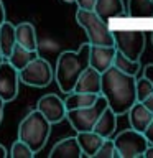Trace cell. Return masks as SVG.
<instances>
[{
    "instance_id": "6da1fadb",
    "label": "cell",
    "mask_w": 153,
    "mask_h": 158,
    "mask_svg": "<svg viewBox=\"0 0 153 158\" xmlns=\"http://www.w3.org/2000/svg\"><path fill=\"white\" fill-rule=\"evenodd\" d=\"M135 76L118 71L115 66L101 73V94L105 97L107 106L117 115H123L137 102Z\"/></svg>"
},
{
    "instance_id": "7a4b0ae2",
    "label": "cell",
    "mask_w": 153,
    "mask_h": 158,
    "mask_svg": "<svg viewBox=\"0 0 153 158\" xmlns=\"http://www.w3.org/2000/svg\"><path fill=\"white\" fill-rule=\"evenodd\" d=\"M89 43H82L76 51H63L56 61V69H53V79H56L61 92L68 94L74 89L79 74L89 66Z\"/></svg>"
},
{
    "instance_id": "3957f363",
    "label": "cell",
    "mask_w": 153,
    "mask_h": 158,
    "mask_svg": "<svg viewBox=\"0 0 153 158\" xmlns=\"http://www.w3.org/2000/svg\"><path fill=\"white\" fill-rule=\"evenodd\" d=\"M49 133H51V123L36 109L30 112L18 125V140L27 143L35 155L46 145Z\"/></svg>"
},
{
    "instance_id": "277c9868",
    "label": "cell",
    "mask_w": 153,
    "mask_h": 158,
    "mask_svg": "<svg viewBox=\"0 0 153 158\" xmlns=\"http://www.w3.org/2000/svg\"><path fill=\"white\" fill-rule=\"evenodd\" d=\"M76 22L86 31L89 44H105V46H112L114 44L112 30H109L107 23L94 10L77 7Z\"/></svg>"
},
{
    "instance_id": "5b68a950",
    "label": "cell",
    "mask_w": 153,
    "mask_h": 158,
    "mask_svg": "<svg viewBox=\"0 0 153 158\" xmlns=\"http://www.w3.org/2000/svg\"><path fill=\"white\" fill-rule=\"evenodd\" d=\"M107 107V101L102 94H99V97L96 99V102L91 104L87 107L81 109H72V110H66V120L71 123V127L76 132H86L92 130L96 125L99 115L102 114V110Z\"/></svg>"
},
{
    "instance_id": "8992f818",
    "label": "cell",
    "mask_w": 153,
    "mask_h": 158,
    "mask_svg": "<svg viewBox=\"0 0 153 158\" xmlns=\"http://www.w3.org/2000/svg\"><path fill=\"white\" fill-rule=\"evenodd\" d=\"M114 46L123 56L138 61L142 58L147 46V35L140 30H122V31H112Z\"/></svg>"
},
{
    "instance_id": "52a82bcc",
    "label": "cell",
    "mask_w": 153,
    "mask_h": 158,
    "mask_svg": "<svg viewBox=\"0 0 153 158\" xmlns=\"http://www.w3.org/2000/svg\"><path fill=\"white\" fill-rule=\"evenodd\" d=\"M53 66L41 56L31 59L27 66L18 71V79L25 82L27 86L33 87H46L53 81Z\"/></svg>"
},
{
    "instance_id": "ba28073f",
    "label": "cell",
    "mask_w": 153,
    "mask_h": 158,
    "mask_svg": "<svg viewBox=\"0 0 153 158\" xmlns=\"http://www.w3.org/2000/svg\"><path fill=\"white\" fill-rule=\"evenodd\" d=\"M114 145L118 153V158H140L148 147V142L142 132L127 128L114 138Z\"/></svg>"
},
{
    "instance_id": "9c48e42d",
    "label": "cell",
    "mask_w": 153,
    "mask_h": 158,
    "mask_svg": "<svg viewBox=\"0 0 153 158\" xmlns=\"http://www.w3.org/2000/svg\"><path fill=\"white\" fill-rule=\"evenodd\" d=\"M36 110H39L46 117V120L51 123H59L66 117V107H64V101L56 94H44L39 97L36 104Z\"/></svg>"
},
{
    "instance_id": "30bf717a",
    "label": "cell",
    "mask_w": 153,
    "mask_h": 158,
    "mask_svg": "<svg viewBox=\"0 0 153 158\" xmlns=\"http://www.w3.org/2000/svg\"><path fill=\"white\" fill-rule=\"evenodd\" d=\"M18 71L7 59L0 64V99L7 104L13 101L18 94Z\"/></svg>"
},
{
    "instance_id": "8fae6325",
    "label": "cell",
    "mask_w": 153,
    "mask_h": 158,
    "mask_svg": "<svg viewBox=\"0 0 153 158\" xmlns=\"http://www.w3.org/2000/svg\"><path fill=\"white\" fill-rule=\"evenodd\" d=\"M115 46H105V44H91L89 48V66L96 71L104 73L107 68L112 66L114 56H115Z\"/></svg>"
},
{
    "instance_id": "7c38bea8",
    "label": "cell",
    "mask_w": 153,
    "mask_h": 158,
    "mask_svg": "<svg viewBox=\"0 0 153 158\" xmlns=\"http://www.w3.org/2000/svg\"><path fill=\"white\" fill-rule=\"evenodd\" d=\"M72 91L76 92H91V94H101V73L96 71L92 66H87L79 74Z\"/></svg>"
},
{
    "instance_id": "4fadbf2b",
    "label": "cell",
    "mask_w": 153,
    "mask_h": 158,
    "mask_svg": "<svg viewBox=\"0 0 153 158\" xmlns=\"http://www.w3.org/2000/svg\"><path fill=\"white\" fill-rule=\"evenodd\" d=\"M92 10L105 23H109V20H112V18H118V17L127 15L123 0H96Z\"/></svg>"
},
{
    "instance_id": "5bb4252c",
    "label": "cell",
    "mask_w": 153,
    "mask_h": 158,
    "mask_svg": "<svg viewBox=\"0 0 153 158\" xmlns=\"http://www.w3.org/2000/svg\"><path fill=\"white\" fill-rule=\"evenodd\" d=\"M51 158H79L82 156V152L79 148L76 137H66L63 140L56 142L49 152Z\"/></svg>"
},
{
    "instance_id": "9a60e30c",
    "label": "cell",
    "mask_w": 153,
    "mask_h": 158,
    "mask_svg": "<svg viewBox=\"0 0 153 158\" xmlns=\"http://www.w3.org/2000/svg\"><path fill=\"white\" fill-rule=\"evenodd\" d=\"M127 114H128V122H130L132 128L133 130L142 132V133H143V130L148 127V123H150L151 118H153V112H150L142 102H138V101L128 109Z\"/></svg>"
},
{
    "instance_id": "2e32d148",
    "label": "cell",
    "mask_w": 153,
    "mask_h": 158,
    "mask_svg": "<svg viewBox=\"0 0 153 158\" xmlns=\"http://www.w3.org/2000/svg\"><path fill=\"white\" fill-rule=\"evenodd\" d=\"M117 117H118L117 114L107 106L102 110L101 115H99V118H97V122H96V125H94L92 130L96 133H99L102 138H110L117 130Z\"/></svg>"
},
{
    "instance_id": "e0dca14e",
    "label": "cell",
    "mask_w": 153,
    "mask_h": 158,
    "mask_svg": "<svg viewBox=\"0 0 153 158\" xmlns=\"http://www.w3.org/2000/svg\"><path fill=\"white\" fill-rule=\"evenodd\" d=\"M15 43L27 49H38L36 30L30 22H22L15 27Z\"/></svg>"
},
{
    "instance_id": "ac0fdd59",
    "label": "cell",
    "mask_w": 153,
    "mask_h": 158,
    "mask_svg": "<svg viewBox=\"0 0 153 158\" xmlns=\"http://www.w3.org/2000/svg\"><path fill=\"white\" fill-rule=\"evenodd\" d=\"M76 140L79 143V148H81L84 156H94L104 138L94 130H86V132H77Z\"/></svg>"
},
{
    "instance_id": "d6986e66",
    "label": "cell",
    "mask_w": 153,
    "mask_h": 158,
    "mask_svg": "<svg viewBox=\"0 0 153 158\" xmlns=\"http://www.w3.org/2000/svg\"><path fill=\"white\" fill-rule=\"evenodd\" d=\"M36 56H39L38 49H27V48H23L22 44L15 43L12 51H10V54H8V58H7V61L12 64L17 71H20V69L25 68L31 59H35Z\"/></svg>"
},
{
    "instance_id": "ffe728a7",
    "label": "cell",
    "mask_w": 153,
    "mask_h": 158,
    "mask_svg": "<svg viewBox=\"0 0 153 158\" xmlns=\"http://www.w3.org/2000/svg\"><path fill=\"white\" fill-rule=\"evenodd\" d=\"M97 97H99V94L71 91V92H68L66 99H64V107H66V110H72V109H81V107H87V106H91V104L96 102V99H97Z\"/></svg>"
},
{
    "instance_id": "44dd1931",
    "label": "cell",
    "mask_w": 153,
    "mask_h": 158,
    "mask_svg": "<svg viewBox=\"0 0 153 158\" xmlns=\"http://www.w3.org/2000/svg\"><path fill=\"white\" fill-rule=\"evenodd\" d=\"M15 44V25L5 22L0 25V54L7 59Z\"/></svg>"
},
{
    "instance_id": "7402d4cb",
    "label": "cell",
    "mask_w": 153,
    "mask_h": 158,
    "mask_svg": "<svg viewBox=\"0 0 153 158\" xmlns=\"http://www.w3.org/2000/svg\"><path fill=\"white\" fill-rule=\"evenodd\" d=\"M127 15H130L133 18H151L153 0H128Z\"/></svg>"
},
{
    "instance_id": "603a6c76",
    "label": "cell",
    "mask_w": 153,
    "mask_h": 158,
    "mask_svg": "<svg viewBox=\"0 0 153 158\" xmlns=\"http://www.w3.org/2000/svg\"><path fill=\"white\" fill-rule=\"evenodd\" d=\"M112 66H115L118 71L125 73V74H130V76H137L140 73V59L138 61H133V59L123 56L122 53L115 51V56H114V61H112Z\"/></svg>"
},
{
    "instance_id": "cb8c5ba5",
    "label": "cell",
    "mask_w": 153,
    "mask_h": 158,
    "mask_svg": "<svg viewBox=\"0 0 153 158\" xmlns=\"http://www.w3.org/2000/svg\"><path fill=\"white\" fill-rule=\"evenodd\" d=\"M96 158H118V153L115 150V145H114V138H104L99 150L96 152Z\"/></svg>"
},
{
    "instance_id": "d4e9b609",
    "label": "cell",
    "mask_w": 153,
    "mask_h": 158,
    "mask_svg": "<svg viewBox=\"0 0 153 158\" xmlns=\"http://www.w3.org/2000/svg\"><path fill=\"white\" fill-rule=\"evenodd\" d=\"M151 92H153V86L145 76L140 77V79H135V96H137L138 102H142L143 99H147Z\"/></svg>"
},
{
    "instance_id": "484cf974",
    "label": "cell",
    "mask_w": 153,
    "mask_h": 158,
    "mask_svg": "<svg viewBox=\"0 0 153 158\" xmlns=\"http://www.w3.org/2000/svg\"><path fill=\"white\" fill-rule=\"evenodd\" d=\"M8 155L12 158H31V156H35V153H33V150L25 142L17 140V142H13V145H12V148H10Z\"/></svg>"
},
{
    "instance_id": "4316f807",
    "label": "cell",
    "mask_w": 153,
    "mask_h": 158,
    "mask_svg": "<svg viewBox=\"0 0 153 158\" xmlns=\"http://www.w3.org/2000/svg\"><path fill=\"white\" fill-rule=\"evenodd\" d=\"M143 135H145L147 142L150 143V145H153V118H151V122L148 123V127L143 130Z\"/></svg>"
},
{
    "instance_id": "83f0119b",
    "label": "cell",
    "mask_w": 153,
    "mask_h": 158,
    "mask_svg": "<svg viewBox=\"0 0 153 158\" xmlns=\"http://www.w3.org/2000/svg\"><path fill=\"white\" fill-rule=\"evenodd\" d=\"M77 3L79 8H87V10H92L94 8V2L96 0H74Z\"/></svg>"
},
{
    "instance_id": "f1b7e54d",
    "label": "cell",
    "mask_w": 153,
    "mask_h": 158,
    "mask_svg": "<svg viewBox=\"0 0 153 158\" xmlns=\"http://www.w3.org/2000/svg\"><path fill=\"white\" fill-rule=\"evenodd\" d=\"M143 76H145L153 86V64H147V66L143 68Z\"/></svg>"
},
{
    "instance_id": "f546056e",
    "label": "cell",
    "mask_w": 153,
    "mask_h": 158,
    "mask_svg": "<svg viewBox=\"0 0 153 158\" xmlns=\"http://www.w3.org/2000/svg\"><path fill=\"white\" fill-rule=\"evenodd\" d=\"M142 104H143V106H145V107H147L150 112H153V92H151V94H150V96H148L147 99H143Z\"/></svg>"
},
{
    "instance_id": "4dcf8cb0",
    "label": "cell",
    "mask_w": 153,
    "mask_h": 158,
    "mask_svg": "<svg viewBox=\"0 0 153 158\" xmlns=\"http://www.w3.org/2000/svg\"><path fill=\"white\" fill-rule=\"evenodd\" d=\"M143 156L145 158H153V145L148 143V147L145 148V152H143Z\"/></svg>"
},
{
    "instance_id": "1f68e13d",
    "label": "cell",
    "mask_w": 153,
    "mask_h": 158,
    "mask_svg": "<svg viewBox=\"0 0 153 158\" xmlns=\"http://www.w3.org/2000/svg\"><path fill=\"white\" fill-rule=\"evenodd\" d=\"M3 22H5V5H3L2 0H0V25Z\"/></svg>"
},
{
    "instance_id": "d6a6232c",
    "label": "cell",
    "mask_w": 153,
    "mask_h": 158,
    "mask_svg": "<svg viewBox=\"0 0 153 158\" xmlns=\"http://www.w3.org/2000/svg\"><path fill=\"white\" fill-rule=\"evenodd\" d=\"M8 155V152H7V148H5L3 145H0V158H5Z\"/></svg>"
},
{
    "instance_id": "836d02e7",
    "label": "cell",
    "mask_w": 153,
    "mask_h": 158,
    "mask_svg": "<svg viewBox=\"0 0 153 158\" xmlns=\"http://www.w3.org/2000/svg\"><path fill=\"white\" fill-rule=\"evenodd\" d=\"M3 106H5V102L0 99V123H2V118H3Z\"/></svg>"
},
{
    "instance_id": "e575fe53",
    "label": "cell",
    "mask_w": 153,
    "mask_h": 158,
    "mask_svg": "<svg viewBox=\"0 0 153 158\" xmlns=\"http://www.w3.org/2000/svg\"><path fill=\"white\" fill-rule=\"evenodd\" d=\"M3 61H5V58H3V56H2V54H0V64H2V63H3Z\"/></svg>"
},
{
    "instance_id": "d590c367",
    "label": "cell",
    "mask_w": 153,
    "mask_h": 158,
    "mask_svg": "<svg viewBox=\"0 0 153 158\" xmlns=\"http://www.w3.org/2000/svg\"><path fill=\"white\" fill-rule=\"evenodd\" d=\"M64 2H68V3H71V2H74V0H64Z\"/></svg>"
},
{
    "instance_id": "8d00e7d4",
    "label": "cell",
    "mask_w": 153,
    "mask_h": 158,
    "mask_svg": "<svg viewBox=\"0 0 153 158\" xmlns=\"http://www.w3.org/2000/svg\"><path fill=\"white\" fill-rule=\"evenodd\" d=\"M151 43H153V33H151Z\"/></svg>"
}]
</instances>
